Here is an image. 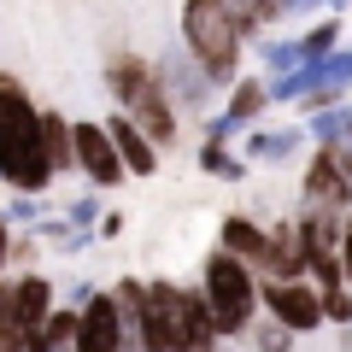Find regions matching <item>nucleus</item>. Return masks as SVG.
I'll use <instances>...</instances> for the list:
<instances>
[{"instance_id":"f257e3e1","label":"nucleus","mask_w":352,"mask_h":352,"mask_svg":"<svg viewBox=\"0 0 352 352\" xmlns=\"http://www.w3.org/2000/svg\"><path fill=\"white\" fill-rule=\"evenodd\" d=\"M41 106H30L24 82L12 71H0V182L18 194H47L53 164L41 153Z\"/></svg>"},{"instance_id":"f03ea898","label":"nucleus","mask_w":352,"mask_h":352,"mask_svg":"<svg viewBox=\"0 0 352 352\" xmlns=\"http://www.w3.org/2000/svg\"><path fill=\"white\" fill-rule=\"evenodd\" d=\"M106 88H112L118 112H124L153 147H170L176 141V100L164 94L153 59H141V53H112V59H106Z\"/></svg>"},{"instance_id":"7ed1b4c3","label":"nucleus","mask_w":352,"mask_h":352,"mask_svg":"<svg viewBox=\"0 0 352 352\" xmlns=\"http://www.w3.org/2000/svg\"><path fill=\"white\" fill-rule=\"evenodd\" d=\"M200 300L212 305L217 340H223V346L241 340L258 323V276H252V264H241V258H229L223 247H212L206 264H200Z\"/></svg>"},{"instance_id":"20e7f679","label":"nucleus","mask_w":352,"mask_h":352,"mask_svg":"<svg viewBox=\"0 0 352 352\" xmlns=\"http://www.w3.org/2000/svg\"><path fill=\"white\" fill-rule=\"evenodd\" d=\"M182 53L217 82H235L241 71V30L229 0H182Z\"/></svg>"},{"instance_id":"39448f33","label":"nucleus","mask_w":352,"mask_h":352,"mask_svg":"<svg viewBox=\"0 0 352 352\" xmlns=\"http://www.w3.org/2000/svg\"><path fill=\"white\" fill-rule=\"evenodd\" d=\"M258 311L270 323H282L288 335H317L323 329V300L311 282H258Z\"/></svg>"},{"instance_id":"423d86ee","label":"nucleus","mask_w":352,"mask_h":352,"mask_svg":"<svg viewBox=\"0 0 352 352\" xmlns=\"http://www.w3.org/2000/svg\"><path fill=\"white\" fill-rule=\"evenodd\" d=\"M71 153H76V170L94 182V188H118L124 182V159H118L112 135H106V124H94V118H82V124H71Z\"/></svg>"},{"instance_id":"0eeeda50","label":"nucleus","mask_w":352,"mask_h":352,"mask_svg":"<svg viewBox=\"0 0 352 352\" xmlns=\"http://www.w3.org/2000/svg\"><path fill=\"white\" fill-rule=\"evenodd\" d=\"M124 346V317H118V300L106 288H94L82 305H76V346L71 352H118Z\"/></svg>"},{"instance_id":"6e6552de","label":"nucleus","mask_w":352,"mask_h":352,"mask_svg":"<svg viewBox=\"0 0 352 352\" xmlns=\"http://www.w3.org/2000/svg\"><path fill=\"white\" fill-rule=\"evenodd\" d=\"M300 188H305V206H317V212H340V217L352 212V182L340 176V164H335V153H329V147L311 153Z\"/></svg>"},{"instance_id":"1a4fd4ad","label":"nucleus","mask_w":352,"mask_h":352,"mask_svg":"<svg viewBox=\"0 0 352 352\" xmlns=\"http://www.w3.org/2000/svg\"><path fill=\"white\" fill-rule=\"evenodd\" d=\"M59 305V288H53L41 270H24V276H12V323L30 329L36 335L41 323H47V311Z\"/></svg>"},{"instance_id":"9d476101","label":"nucleus","mask_w":352,"mask_h":352,"mask_svg":"<svg viewBox=\"0 0 352 352\" xmlns=\"http://www.w3.org/2000/svg\"><path fill=\"white\" fill-rule=\"evenodd\" d=\"M305 276V247L294 223H270V247H264L258 282H300Z\"/></svg>"},{"instance_id":"9b49d317","label":"nucleus","mask_w":352,"mask_h":352,"mask_svg":"<svg viewBox=\"0 0 352 352\" xmlns=\"http://www.w3.org/2000/svg\"><path fill=\"white\" fill-rule=\"evenodd\" d=\"M217 247H223L229 258L252 264V276H258V264H264V247H270V229H264V223H252L247 212H229V217H223V229H217Z\"/></svg>"},{"instance_id":"f8f14e48","label":"nucleus","mask_w":352,"mask_h":352,"mask_svg":"<svg viewBox=\"0 0 352 352\" xmlns=\"http://www.w3.org/2000/svg\"><path fill=\"white\" fill-rule=\"evenodd\" d=\"M106 135H112V147H118V159H124V170H129V176H153V170H159V153H153V141L141 135V129L129 124L124 112L106 118Z\"/></svg>"},{"instance_id":"ddd939ff","label":"nucleus","mask_w":352,"mask_h":352,"mask_svg":"<svg viewBox=\"0 0 352 352\" xmlns=\"http://www.w3.org/2000/svg\"><path fill=\"white\" fill-rule=\"evenodd\" d=\"M159 82H164V94H170V100H200V112H206V94H212V76H206L200 65L188 59V53H170V59L159 65Z\"/></svg>"},{"instance_id":"4468645a","label":"nucleus","mask_w":352,"mask_h":352,"mask_svg":"<svg viewBox=\"0 0 352 352\" xmlns=\"http://www.w3.org/2000/svg\"><path fill=\"white\" fill-rule=\"evenodd\" d=\"M41 153H47V164H53V176H65V170H76V153H71V124H65L59 112H47L41 106Z\"/></svg>"},{"instance_id":"2eb2a0df","label":"nucleus","mask_w":352,"mask_h":352,"mask_svg":"<svg viewBox=\"0 0 352 352\" xmlns=\"http://www.w3.org/2000/svg\"><path fill=\"white\" fill-rule=\"evenodd\" d=\"M264 106H270V88H264L258 76H247V82L235 76V82H229V106H223V118H229L235 129H247L252 118L264 112Z\"/></svg>"},{"instance_id":"dca6fc26","label":"nucleus","mask_w":352,"mask_h":352,"mask_svg":"<svg viewBox=\"0 0 352 352\" xmlns=\"http://www.w3.org/2000/svg\"><path fill=\"white\" fill-rule=\"evenodd\" d=\"M305 141V129H258V135H247V159H264V164H282L294 147Z\"/></svg>"},{"instance_id":"f3484780","label":"nucleus","mask_w":352,"mask_h":352,"mask_svg":"<svg viewBox=\"0 0 352 352\" xmlns=\"http://www.w3.org/2000/svg\"><path fill=\"white\" fill-rule=\"evenodd\" d=\"M311 135H317V147H346L352 141V106H323V112H311Z\"/></svg>"},{"instance_id":"a211bd4d","label":"nucleus","mask_w":352,"mask_h":352,"mask_svg":"<svg viewBox=\"0 0 352 352\" xmlns=\"http://www.w3.org/2000/svg\"><path fill=\"white\" fill-rule=\"evenodd\" d=\"M36 335H41V346H47V352H65V346H76V305H53V311H47V323H41L36 329Z\"/></svg>"},{"instance_id":"6ab92c4d","label":"nucleus","mask_w":352,"mask_h":352,"mask_svg":"<svg viewBox=\"0 0 352 352\" xmlns=\"http://www.w3.org/2000/svg\"><path fill=\"white\" fill-rule=\"evenodd\" d=\"M294 47H300V65H317V59H329V53L340 47V18H323V24H317V30H305V36L294 41Z\"/></svg>"},{"instance_id":"aec40b11","label":"nucleus","mask_w":352,"mask_h":352,"mask_svg":"<svg viewBox=\"0 0 352 352\" xmlns=\"http://www.w3.org/2000/svg\"><path fill=\"white\" fill-rule=\"evenodd\" d=\"M200 170L223 176V182H241V176H247V159H235L229 141H200Z\"/></svg>"},{"instance_id":"412c9836","label":"nucleus","mask_w":352,"mask_h":352,"mask_svg":"<svg viewBox=\"0 0 352 352\" xmlns=\"http://www.w3.org/2000/svg\"><path fill=\"white\" fill-rule=\"evenodd\" d=\"M317 300H323V323L352 329V288H346V282H340V288H323Z\"/></svg>"},{"instance_id":"4be33fe9","label":"nucleus","mask_w":352,"mask_h":352,"mask_svg":"<svg viewBox=\"0 0 352 352\" xmlns=\"http://www.w3.org/2000/svg\"><path fill=\"white\" fill-rule=\"evenodd\" d=\"M247 340H252L258 352H294V335H288L282 323H270V317H264V323H252V329H247Z\"/></svg>"},{"instance_id":"5701e85b","label":"nucleus","mask_w":352,"mask_h":352,"mask_svg":"<svg viewBox=\"0 0 352 352\" xmlns=\"http://www.w3.org/2000/svg\"><path fill=\"white\" fill-rule=\"evenodd\" d=\"M65 223H71V229H94V223H100V194L71 200V206H65Z\"/></svg>"},{"instance_id":"b1692460","label":"nucleus","mask_w":352,"mask_h":352,"mask_svg":"<svg viewBox=\"0 0 352 352\" xmlns=\"http://www.w3.org/2000/svg\"><path fill=\"white\" fill-rule=\"evenodd\" d=\"M252 6V18H258V24H276V18H294L288 12V0H247Z\"/></svg>"},{"instance_id":"393cba45","label":"nucleus","mask_w":352,"mask_h":352,"mask_svg":"<svg viewBox=\"0 0 352 352\" xmlns=\"http://www.w3.org/2000/svg\"><path fill=\"white\" fill-rule=\"evenodd\" d=\"M12 217H18V223H36V217H41V200H36V194H24V200H12V212H6V223H12Z\"/></svg>"},{"instance_id":"a878e982","label":"nucleus","mask_w":352,"mask_h":352,"mask_svg":"<svg viewBox=\"0 0 352 352\" xmlns=\"http://www.w3.org/2000/svg\"><path fill=\"white\" fill-rule=\"evenodd\" d=\"M340 276H346V288H352V212H346V223H340Z\"/></svg>"},{"instance_id":"bb28decb","label":"nucleus","mask_w":352,"mask_h":352,"mask_svg":"<svg viewBox=\"0 0 352 352\" xmlns=\"http://www.w3.org/2000/svg\"><path fill=\"white\" fill-rule=\"evenodd\" d=\"M6 270H12V223L0 217V276H6Z\"/></svg>"},{"instance_id":"cd10ccee","label":"nucleus","mask_w":352,"mask_h":352,"mask_svg":"<svg viewBox=\"0 0 352 352\" xmlns=\"http://www.w3.org/2000/svg\"><path fill=\"white\" fill-rule=\"evenodd\" d=\"M94 235H100V241H112V235H124V217H118V212H106L100 223H94Z\"/></svg>"},{"instance_id":"c85d7f7f","label":"nucleus","mask_w":352,"mask_h":352,"mask_svg":"<svg viewBox=\"0 0 352 352\" xmlns=\"http://www.w3.org/2000/svg\"><path fill=\"white\" fill-rule=\"evenodd\" d=\"M0 323H12V276H0Z\"/></svg>"},{"instance_id":"c756f323","label":"nucleus","mask_w":352,"mask_h":352,"mask_svg":"<svg viewBox=\"0 0 352 352\" xmlns=\"http://www.w3.org/2000/svg\"><path fill=\"white\" fill-rule=\"evenodd\" d=\"M340 352H352V329H340Z\"/></svg>"},{"instance_id":"7c9ffc66","label":"nucleus","mask_w":352,"mask_h":352,"mask_svg":"<svg viewBox=\"0 0 352 352\" xmlns=\"http://www.w3.org/2000/svg\"><path fill=\"white\" fill-rule=\"evenodd\" d=\"M118 352H141V340H124V346H118Z\"/></svg>"},{"instance_id":"2f4dec72","label":"nucleus","mask_w":352,"mask_h":352,"mask_svg":"<svg viewBox=\"0 0 352 352\" xmlns=\"http://www.w3.org/2000/svg\"><path fill=\"white\" fill-rule=\"evenodd\" d=\"M188 352H223V346H188Z\"/></svg>"},{"instance_id":"473e14b6","label":"nucleus","mask_w":352,"mask_h":352,"mask_svg":"<svg viewBox=\"0 0 352 352\" xmlns=\"http://www.w3.org/2000/svg\"><path fill=\"white\" fill-rule=\"evenodd\" d=\"M65 352H71V346H65Z\"/></svg>"}]
</instances>
